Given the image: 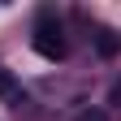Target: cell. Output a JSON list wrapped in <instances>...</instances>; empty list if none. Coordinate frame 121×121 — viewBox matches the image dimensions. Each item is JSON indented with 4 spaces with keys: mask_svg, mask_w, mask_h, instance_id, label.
<instances>
[{
    "mask_svg": "<svg viewBox=\"0 0 121 121\" xmlns=\"http://www.w3.org/2000/svg\"><path fill=\"white\" fill-rule=\"evenodd\" d=\"M35 52L43 60H65V35H60V22H56V13L52 9H43L39 17H35Z\"/></svg>",
    "mask_w": 121,
    "mask_h": 121,
    "instance_id": "obj_1",
    "label": "cell"
},
{
    "mask_svg": "<svg viewBox=\"0 0 121 121\" xmlns=\"http://www.w3.org/2000/svg\"><path fill=\"white\" fill-rule=\"evenodd\" d=\"M95 48H99V56H117V48H121V39L112 35L108 26H99V30H95Z\"/></svg>",
    "mask_w": 121,
    "mask_h": 121,
    "instance_id": "obj_2",
    "label": "cell"
},
{
    "mask_svg": "<svg viewBox=\"0 0 121 121\" xmlns=\"http://www.w3.org/2000/svg\"><path fill=\"white\" fill-rule=\"evenodd\" d=\"M13 95H17V78L9 69H0V99H13Z\"/></svg>",
    "mask_w": 121,
    "mask_h": 121,
    "instance_id": "obj_3",
    "label": "cell"
},
{
    "mask_svg": "<svg viewBox=\"0 0 121 121\" xmlns=\"http://www.w3.org/2000/svg\"><path fill=\"white\" fill-rule=\"evenodd\" d=\"M78 121H108V117H104L99 108H86V112H78Z\"/></svg>",
    "mask_w": 121,
    "mask_h": 121,
    "instance_id": "obj_4",
    "label": "cell"
}]
</instances>
